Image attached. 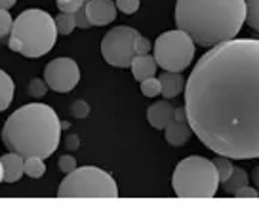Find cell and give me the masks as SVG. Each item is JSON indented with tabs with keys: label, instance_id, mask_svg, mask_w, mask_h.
Listing matches in <instances>:
<instances>
[{
	"label": "cell",
	"instance_id": "1",
	"mask_svg": "<svg viewBox=\"0 0 259 215\" xmlns=\"http://www.w3.org/2000/svg\"><path fill=\"white\" fill-rule=\"evenodd\" d=\"M185 111L210 151L231 160L259 158V40L211 46L187 80Z\"/></svg>",
	"mask_w": 259,
	"mask_h": 215
},
{
	"label": "cell",
	"instance_id": "2",
	"mask_svg": "<svg viewBox=\"0 0 259 215\" xmlns=\"http://www.w3.org/2000/svg\"><path fill=\"white\" fill-rule=\"evenodd\" d=\"M244 21V0H178L176 4L178 29L204 48L236 38Z\"/></svg>",
	"mask_w": 259,
	"mask_h": 215
},
{
	"label": "cell",
	"instance_id": "3",
	"mask_svg": "<svg viewBox=\"0 0 259 215\" xmlns=\"http://www.w3.org/2000/svg\"><path fill=\"white\" fill-rule=\"evenodd\" d=\"M61 122L56 111L44 103H29L19 107L4 124L2 141L10 152L23 158H50L59 147Z\"/></svg>",
	"mask_w": 259,
	"mask_h": 215
},
{
	"label": "cell",
	"instance_id": "4",
	"mask_svg": "<svg viewBox=\"0 0 259 215\" xmlns=\"http://www.w3.org/2000/svg\"><path fill=\"white\" fill-rule=\"evenodd\" d=\"M57 38V29L54 17L48 12L38 8L25 10L10 32L8 46L12 52H17L25 57H42L52 52Z\"/></svg>",
	"mask_w": 259,
	"mask_h": 215
},
{
	"label": "cell",
	"instance_id": "5",
	"mask_svg": "<svg viewBox=\"0 0 259 215\" xmlns=\"http://www.w3.org/2000/svg\"><path fill=\"white\" fill-rule=\"evenodd\" d=\"M171 187L179 198H213L219 187L218 169L211 160L189 156L176 166Z\"/></svg>",
	"mask_w": 259,
	"mask_h": 215
},
{
	"label": "cell",
	"instance_id": "6",
	"mask_svg": "<svg viewBox=\"0 0 259 215\" xmlns=\"http://www.w3.org/2000/svg\"><path fill=\"white\" fill-rule=\"evenodd\" d=\"M59 198H116L118 187L111 174L96 166H82L67 174L59 189Z\"/></svg>",
	"mask_w": 259,
	"mask_h": 215
},
{
	"label": "cell",
	"instance_id": "7",
	"mask_svg": "<svg viewBox=\"0 0 259 215\" xmlns=\"http://www.w3.org/2000/svg\"><path fill=\"white\" fill-rule=\"evenodd\" d=\"M153 48L154 59L164 71H185L194 57V40L181 29L160 34Z\"/></svg>",
	"mask_w": 259,
	"mask_h": 215
},
{
	"label": "cell",
	"instance_id": "8",
	"mask_svg": "<svg viewBox=\"0 0 259 215\" xmlns=\"http://www.w3.org/2000/svg\"><path fill=\"white\" fill-rule=\"evenodd\" d=\"M139 38V32L132 27H114L101 40V54L109 65L126 69L132 65L136 57V42Z\"/></svg>",
	"mask_w": 259,
	"mask_h": 215
},
{
	"label": "cell",
	"instance_id": "9",
	"mask_svg": "<svg viewBox=\"0 0 259 215\" xmlns=\"http://www.w3.org/2000/svg\"><path fill=\"white\" fill-rule=\"evenodd\" d=\"M44 80L57 94H67L78 84L80 80V69L76 61L71 57H57L54 61H50L44 69Z\"/></svg>",
	"mask_w": 259,
	"mask_h": 215
},
{
	"label": "cell",
	"instance_id": "10",
	"mask_svg": "<svg viewBox=\"0 0 259 215\" xmlns=\"http://www.w3.org/2000/svg\"><path fill=\"white\" fill-rule=\"evenodd\" d=\"M164 132H166V141L171 147H181V145H185L189 141V137L193 134V127L189 124L185 107H178L176 109L174 118L170 120L168 126L164 127Z\"/></svg>",
	"mask_w": 259,
	"mask_h": 215
},
{
	"label": "cell",
	"instance_id": "11",
	"mask_svg": "<svg viewBox=\"0 0 259 215\" xmlns=\"http://www.w3.org/2000/svg\"><path fill=\"white\" fill-rule=\"evenodd\" d=\"M116 2L113 0H86V14L92 27L109 25L116 17Z\"/></svg>",
	"mask_w": 259,
	"mask_h": 215
},
{
	"label": "cell",
	"instance_id": "12",
	"mask_svg": "<svg viewBox=\"0 0 259 215\" xmlns=\"http://www.w3.org/2000/svg\"><path fill=\"white\" fill-rule=\"evenodd\" d=\"M174 112L176 107H171L168 101H158L149 107L147 111V120L154 130H164V127L170 124V120L174 118Z\"/></svg>",
	"mask_w": 259,
	"mask_h": 215
},
{
	"label": "cell",
	"instance_id": "13",
	"mask_svg": "<svg viewBox=\"0 0 259 215\" xmlns=\"http://www.w3.org/2000/svg\"><path fill=\"white\" fill-rule=\"evenodd\" d=\"M2 169H4V181L6 183H16L25 176V158L17 152H8L2 158Z\"/></svg>",
	"mask_w": 259,
	"mask_h": 215
},
{
	"label": "cell",
	"instance_id": "14",
	"mask_svg": "<svg viewBox=\"0 0 259 215\" xmlns=\"http://www.w3.org/2000/svg\"><path fill=\"white\" fill-rule=\"evenodd\" d=\"M130 69H132V74H134V78L141 82V80L149 78V76H154L156 74V69H158V63H156V59L154 56H136L134 57V61L130 65Z\"/></svg>",
	"mask_w": 259,
	"mask_h": 215
},
{
	"label": "cell",
	"instance_id": "15",
	"mask_svg": "<svg viewBox=\"0 0 259 215\" xmlns=\"http://www.w3.org/2000/svg\"><path fill=\"white\" fill-rule=\"evenodd\" d=\"M160 86H162V96L166 99H174L178 97L183 90H185V80L179 72L164 71L160 74Z\"/></svg>",
	"mask_w": 259,
	"mask_h": 215
},
{
	"label": "cell",
	"instance_id": "16",
	"mask_svg": "<svg viewBox=\"0 0 259 215\" xmlns=\"http://www.w3.org/2000/svg\"><path fill=\"white\" fill-rule=\"evenodd\" d=\"M14 99V80L0 69V112L6 111Z\"/></svg>",
	"mask_w": 259,
	"mask_h": 215
},
{
	"label": "cell",
	"instance_id": "17",
	"mask_svg": "<svg viewBox=\"0 0 259 215\" xmlns=\"http://www.w3.org/2000/svg\"><path fill=\"white\" fill-rule=\"evenodd\" d=\"M244 185H248V174H246L244 169H240V167H235L231 177H229L227 181H223V191H225L227 194H233V196H235V192L238 191V189H242Z\"/></svg>",
	"mask_w": 259,
	"mask_h": 215
},
{
	"label": "cell",
	"instance_id": "18",
	"mask_svg": "<svg viewBox=\"0 0 259 215\" xmlns=\"http://www.w3.org/2000/svg\"><path fill=\"white\" fill-rule=\"evenodd\" d=\"M54 21H56L57 34H71L74 31V27H76L74 14H67V12H59V16Z\"/></svg>",
	"mask_w": 259,
	"mask_h": 215
},
{
	"label": "cell",
	"instance_id": "19",
	"mask_svg": "<svg viewBox=\"0 0 259 215\" xmlns=\"http://www.w3.org/2000/svg\"><path fill=\"white\" fill-rule=\"evenodd\" d=\"M44 171H46L44 158H38V156L25 158V176L32 177V179H38V177L44 176Z\"/></svg>",
	"mask_w": 259,
	"mask_h": 215
},
{
	"label": "cell",
	"instance_id": "20",
	"mask_svg": "<svg viewBox=\"0 0 259 215\" xmlns=\"http://www.w3.org/2000/svg\"><path fill=\"white\" fill-rule=\"evenodd\" d=\"M246 2V21L253 31H259V0H244Z\"/></svg>",
	"mask_w": 259,
	"mask_h": 215
},
{
	"label": "cell",
	"instance_id": "21",
	"mask_svg": "<svg viewBox=\"0 0 259 215\" xmlns=\"http://www.w3.org/2000/svg\"><path fill=\"white\" fill-rule=\"evenodd\" d=\"M211 162H213V166H215V169H218L219 183L227 181V179L231 177V174H233V169H235V166H233L231 158H227V156H219V154H218V158L211 160Z\"/></svg>",
	"mask_w": 259,
	"mask_h": 215
},
{
	"label": "cell",
	"instance_id": "22",
	"mask_svg": "<svg viewBox=\"0 0 259 215\" xmlns=\"http://www.w3.org/2000/svg\"><path fill=\"white\" fill-rule=\"evenodd\" d=\"M141 94L145 97H156L162 94V86L160 80L154 78V76H149V78L141 80Z\"/></svg>",
	"mask_w": 259,
	"mask_h": 215
},
{
	"label": "cell",
	"instance_id": "23",
	"mask_svg": "<svg viewBox=\"0 0 259 215\" xmlns=\"http://www.w3.org/2000/svg\"><path fill=\"white\" fill-rule=\"evenodd\" d=\"M12 27H14V19L10 16L8 10L0 8V40H4L12 32Z\"/></svg>",
	"mask_w": 259,
	"mask_h": 215
},
{
	"label": "cell",
	"instance_id": "24",
	"mask_svg": "<svg viewBox=\"0 0 259 215\" xmlns=\"http://www.w3.org/2000/svg\"><path fill=\"white\" fill-rule=\"evenodd\" d=\"M84 2H86V0H56L59 12H67V14H74Z\"/></svg>",
	"mask_w": 259,
	"mask_h": 215
},
{
	"label": "cell",
	"instance_id": "25",
	"mask_svg": "<svg viewBox=\"0 0 259 215\" xmlns=\"http://www.w3.org/2000/svg\"><path fill=\"white\" fill-rule=\"evenodd\" d=\"M74 19H76V27H78V29H90V27H92V23H90V19H88V14H86V2L74 12Z\"/></svg>",
	"mask_w": 259,
	"mask_h": 215
},
{
	"label": "cell",
	"instance_id": "26",
	"mask_svg": "<svg viewBox=\"0 0 259 215\" xmlns=\"http://www.w3.org/2000/svg\"><path fill=\"white\" fill-rule=\"evenodd\" d=\"M46 92H48V84H46V80L36 78L29 84V94H31L32 97H42Z\"/></svg>",
	"mask_w": 259,
	"mask_h": 215
},
{
	"label": "cell",
	"instance_id": "27",
	"mask_svg": "<svg viewBox=\"0 0 259 215\" xmlns=\"http://www.w3.org/2000/svg\"><path fill=\"white\" fill-rule=\"evenodd\" d=\"M116 8L124 14H136L139 10V0H116Z\"/></svg>",
	"mask_w": 259,
	"mask_h": 215
},
{
	"label": "cell",
	"instance_id": "28",
	"mask_svg": "<svg viewBox=\"0 0 259 215\" xmlns=\"http://www.w3.org/2000/svg\"><path fill=\"white\" fill-rule=\"evenodd\" d=\"M57 164H59V169H61L63 174H71L73 169H76V160H74V156H71V154L61 156Z\"/></svg>",
	"mask_w": 259,
	"mask_h": 215
},
{
	"label": "cell",
	"instance_id": "29",
	"mask_svg": "<svg viewBox=\"0 0 259 215\" xmlns=\"http://www.w3.org/2000/svg\"><path fill=\"white\" fill-rule=\"evenodd\" d=\"M71 111H73V114L76 118H86L90 114V105L86 101H74Z\"/></svg>",
	"mask_w": 259,
	"mask_h": 215
},
{
	"label": "cell",
	"instance_id": "30",
	"mask_svg": "<svg viewBox=\"0 0 259 215\" xmlns=\"http://www.w3.org/2000/svg\"><path fill=\"white\" fill-rule=\"evenodd\" d=\"M236 198H259V191L257 189H253V187H248V185H244L242 189H238L235 192Z\"/></svg>",
	"mask_w": 259,
	"mask_h": 215
},
{
	"label": "cell",
	"instance_id": "31",
	"mask_svg": "<svg viewBox=\"0 0 259 215\" xmlns=\"http://www.w3.org/2000/svg\"><path fill=\"white\" fill-rule=\"evenodd\" d=\"M153 48L151 46V42L145 38V36H141L139 34L138 42H136V56H145V54H149V50Z\"/></svg>",
	"mask_w": 259,
	"mask_h": 215
},
{
	"label": "cell",
	"instance_id": "32",
	"mask_svg": "<svg viewBox=\"0 0 259 215\" xmlns=\"http://www.w3.org/2000/svg\"><path fill=\"white\" fill-rule=\"evenodd\" d=\"M78 145H80V139H78V136H69V137H67V141H65V147H67L69 151L78 149Z\"/></svg>",
	"mask_w": 259,
	"mask_h": 215
},
{
	"label": "cell",
	"instance_id": "33",
	"mask_svg": "<svg viewBox=\"0 0 259 215\" xmlns=\"http://www.w3.org/2000/svg\"><path fill=\"white\" fill-rule=\"evenodd\" d=\"M17 0H0V8L2 10H10L12 6H16Z\"/></svg>",
	"mask_w": 259,
	"mask_h": 215
},
{
	"label": "cell",
	"instance_id": "34",
	"mask_svg": "<svg viewBox=\"0 0 259 215\" xmlns=\"http://www.w3.org/2000/svg\"><path fill=\"white\" fill-rule=\"evenodd\" d=\"M251 177H253V183H255V189L259 191V166L253 169V174H251Z\"/></svg>",
	"mask_w": 259,
	"mask_h": 215
},
{
	"label": "cell",
	"instance_id": "35",
	"mask_svg": "<svg viewBox=\"0 0 259 215\" xmlns=\"http://www.w3.org/2000/svg\"><path fill=\"white\" fill-rule=\"evenodd\" d=\"M4 181V169H2V162H0V183Z\"/></svg>",
	"mask_w": 259,
	"mask_h": 215
}]
</instances>
